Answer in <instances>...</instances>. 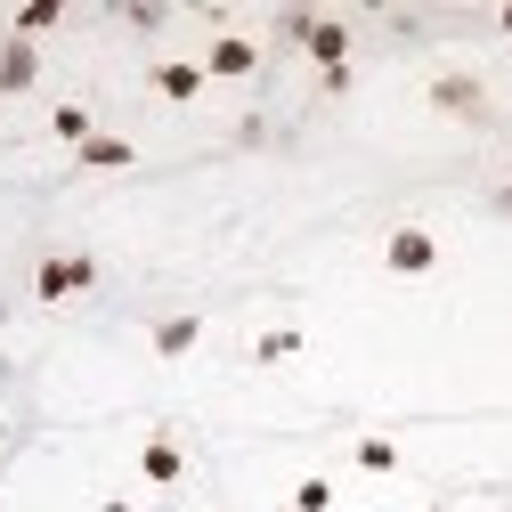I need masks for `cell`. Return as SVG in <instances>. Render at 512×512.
Wrapping results in <instances>:
<instances>
[{"instance_id": "cell-1", "label": "cell", "mask_w": 512, "mask_h": 512, "mask_svg": "<svg viewBox=\"0 0 512 512\" xmlns=\"http://www.w3.org/2000/svg\"><path fill=\"white\" fill-rule=\"evenodd\" d=\"M391 261H399V269H431V236H415V228L391 236Z\"/></svg>"}]
</instances>
